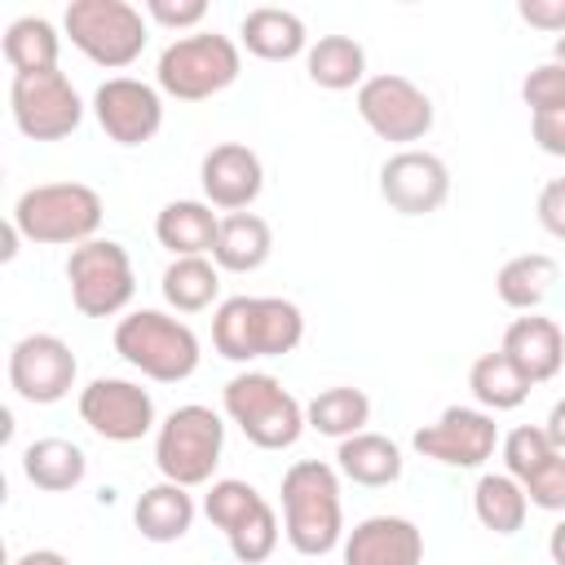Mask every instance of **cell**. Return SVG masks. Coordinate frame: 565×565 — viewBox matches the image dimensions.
<instances>
[{
	"label": "cell",
	"mask_w": 565,
	"mask_h": 565,
	"mask_svg": "<svg viewBox=\"0 0 565 565\" xmlns=\"http://www.w3.org/2000/svg\"><path fill=\"white\" fill-rule=\"evenodd\" d=\"M115 353L154 384H181L199 371V335L163 309H132L115 322Z\"/></svg>",
	"instance_id": "cell-4"
},
{
	"label": "cell",
	"mask_w": 565,
	"mask_h": 565,
	"mask_svg": "<svg viewBox=\"0 0 565 565\" xmlns=\"http://www.w3.org/2000/svg\"><path fill=\"white\" fill-rule=\"evenodd\" d=\"M282 530L300 556H327L344 543L340 468L322 459H296L282 472Z\"/></svg>",
	"instance_id": "cell-1"
},
{
	"label": "cell",
	"mask_w": 565,
	"mask_h": 565,
	"mask_svg": "<svg viewBox=\"0 0 565 565\" xmlns=\"http://www.w3.org/2000/svg\"><path fill=\"white\" fill-rule=\"evenodd\" d=\"M221 450H225V419L203 402H185L168 411V419L154 428V468L163 481H177L185 490L212 481Z\"/></svg>",
	"instance_id": "cell-7"
},
{
	"label": "cell",
	"mask_w": 565,
	"mask_h": 565,
	"mask_svg": "<svg viewBox=\"0 0 565 565\" xmlns=\"http://www.w3.org/2000/svg\"><path fill=\"white\" fill-rule=\"evenodd\" d=\"M525 486V499L543 512H565V455H552L534 477L521 481Z\"/></svg>",
	"instance_id": "cell-37"
},
{
	"label": "cell",
	"mask_w": 565,
	"mask_h": 565,
	"mask_svg": "<svg viewBox=\"0 0 565 565\" xmlns=\"http://www.w3.org/2000/svg\"><path fill=\"white\" fill-rule=\"evenodd\" d=\"M411 446L446 468H481L499 446V424L481 406H446L433 424L415 428Z\"/></svg>",
	"instance_id": "cell-14"
},
{
	"label": "cell",
	"mask_w": 565,
	"mask_h": 565,
	"mask_svg": "<svg viewBox=\"0 0 565 565\" xmlns=\"http://www.w3.org/2000/svg\"><path fill=\"white\" fill-rule=\"evenodd\" d=\"M335 468L353 486L380 490V486H393L402 477V450L384 433H353V437H344L335 446Z\"/></svg>",
	"instance_id": "cell-24"
},
{
	"label": "cell",
	"mask_w": 565,
	"mask_h": 565,
	"mask_svg": "<svg viewBox=\"0 0 565 565\" xmlns=\"http://www.w3.org/2000/svg\"><path fill=\"white\" fill-rule=\"evenodd\" d=\"M62 26L71 35V44L106 71H124L141 57L150 26L146 13L128 0H71L62 13Z\"/></svg>",
	"instance_id": "cell-8"
},
{
	"label": "cell",
	"mask_w": 565,
	"mask_h": 565,
	"mask_svg": "<svg viewBox=\"0 0 565 565\" xmlns=\"http://www.w3.org/2000/svg\"><path fill=\"white\" fill-rule=\"evenodd\" d=\"M344 565H419L424 561V534L406 516H366L358 521L340 543Z\"/></svg>",
	"instance_id": "cell-18"
},
{
	"label": "cell",
	"mask_w": 565,
	"mask_h": 565,
	"mask_svg": "<svg viewBox=\"0 0 565 565\" xmlns=\"http://www.w3.org/2000/svg\"><path fill=\"white\" fill-rule=\"evenodd\" d=\"M543 433H547V441H552V446L565 455V397H561V402L547 411V424H543Z\"/></svg>",
	"instance_id": "cell-42"
},
{
	"label": "cell",
	"mask_w": 565,
	"mask_h": 565,
	"mask_svg": "<svg viewBox=\"0 0 565 565\" xmlns=\"http://www.w3.org/2000/svg\"><path fill=\"white\" fill-rule=\"evenodd\" d=\"M243 71V53L221 31H190L172 40L154 62V88L177 102H207L225 93Z\"/></svg>",
	"instance_id": "cell-5"
},
{
	"label": "cell",
	"mask_w": 565,
	"mask_h": 565,
	"mask_svg": "<svg viewBox=\"0 0 565 565\" xmlns=\"http://www.w3.org/2000/svg\"><path fill=\"white\" fill-rule=\"evenodd\" d=\"M530 137L539 141L543 154L565 159V110H561V115H539V119H530Z\"/></svg>",
	"instance_id": "cell-41"
},
{
	"label": "cell",
	"mask_w": 565,
	"mask_h": 565,
	"mask_svg": "<svg viewBox=\"0 0 565 565\" xmlns=\"http://www.w3.org/2000/svg\"><path fill=\"white\" fill-rule=\"evenodd\" d=\"M274 252V230L265 216L256 212H230L221 216V230H216V247H212V260L216 269L225 274H256Z\"/></svg>",
	"instance_id": "cell-23"
},
{
	"label": "cell",
	"mask_w": 565,
	"mask_h": 565,
	"mask_svg": "<svg viewBox=\"0 0 565 565\" xmlns=\"http://www.w3.org/2000/svg\"><path fill=\"white\" fill-rule=\"evenodd\" d=\"M199 181H203V199L212 207H221L225 216L230 212H247L260 190H265V168H260V154L243 141H221L203 154L199 163Z\"/></svg>",
	"instance_id": "cell-17"
},
{
	"label": "cell",
	"mask_w": 565,
	"mask_h": 565,
	"mask_svg": "<svg viewBox=\"0 0 565 565\" xmlns=\"http://www.w3.org/2000/svg\"><path fill=\"white\" fill-rule=\"evenodd\" d=\"M380 199L402 216H428L450 199V168L433 150H397L380 168Z\"/></svg>",
	"instance_id": "cell-16"
},
{
	"label": "cell",
	"mask_w": 565,
	"mask_h": 565,
	"mask_svg": "<svg viewBox=\"0 0 565 565\" xmlns=\"http://www.w3.org/2000/svg\"><path fill=\"white\" fill-rule=\"evenodd\" d=\"M9 110L22 137L31 141H62L79 128L84 102L75 84L62 71H40V75H13L9 84Z\"/></svg>",
	"instance_id": "cell-11"
},
{
	"label": "cell",
	"mask_w": 565,
	"mask_h": 565,
	"mask_svg": "<svg viewBox=\"0 0 565 565\" xmlns=\"http://www.w3.org/2000/svg\"><path fill=\"white\" fill-rule=\"evenodd\" d=\"M552 455H561V450L547 441V433L539 424H521L503 437V463H508V477H516V481L534 477Z\"/></svg>",
	"instance_id": "cell-34"
},
{
	"label": "cell",
	"mask_w": 565,
	"mask_h": 565,
	"mask_svg": "<svg viewBox=\"0 0 565 565\" xmlns=\"http://www.w3.org/2000/svg\"><path fill=\"white\" fill-rule=\"evenodd\" d=\"M102 194L84 181H44L18 194L13 203V225L26 243L40 247H79L97 238L102 230Z\"/></svg>",
	"instance_id": "cell-3"
},
{
	"label": "cell",
	"mask_w": 565,
	"mask_h": 565,
	"mask_svg": "<svg viewBox=\"0 0 565 565\" xmlns=\"http://www.w3.org/2000/svg\"><path fill=\"white\" fill-rule=\"evenodd\" d=\"M366 419H371V397L353 384H335V388H322L313 393V402L305 406V424L322 437H353V433H366Z\"/></svg>",
	"instance_id": "cell-29"
},
{
	"label": "cell",
	"mask_w": 565,
	"mask_h": 565,
	"mask_svg": "<svg viewBox=\"0 0 565 565\" xmlns=\"http://www.w3.org/2000/svg\"><path fill=\"white\" fill-rule=\"evenodd\" d=\"M552 62L565 66V35H556V44H552Z\"/></svg>",
	"instance_id": "cell-45"
},
{
	"label": "cell",
	"mask_w": 565,
	"mask_h": 565,
	"mask_svg": "<svg viewBox=\"0 0 565 565\" xmlns=\"http://www.w3.org/2000/svg\"><path fill=\"white\" fill-rule=\"evenodd\" d=\"M472 512L490 534H516L525 525V512H530L525 486L508 472H486L472 490Z\"/></svg>",
	"instance_id": "cell-32"
},
{
	"label": "cell",
	"mask_w": 565,
	"mask_h": 565,
	"mask_svg": "<svg viewBox=\"0 0 565 565\" xmlns=\"http://www.w3.org/2000/svg\"><path fill=\"white\" fill-rule=\"evenodd\" d=\"M66 287H71V305L84 318L124 313L132 305V291H137V274H132L128 247L115 243V238H88V243L71 247Z\"/></svg>",
	"instance_id": "cell-9"
},
{
	"label": "cell",
	"mask_w": 565,
	"mask_h": 565,
	"mask_svg": "<svg viewBox=\"0 0 565 565\" xmlns=\"http://www.w3.org/2000/svg\"><path fill=\"white\" fill-rule=\"evenodd\" d=\"M216 230H221V216L212 212L207 199H172L154 216V238L172 256H212Z\"/></svg>",
	"instance_id": "cell-21"
},
{
	"label": "cell",
	"mask_w": 565,
	"mask_h": 565,
	"mask_svg": "<svg viewBox=\"0 0 565 565\" xmlns=\"http://www.w3.org/2000/svg\"><path fill=\"white\" fill-rule=\"evenodd\" d=\"M516 18L534 31L565 35V0H516Z\"/></svg>",
	"instance_id": "cell-40"
},
{
	"label": "cell",
	"mask_w": 565,
	"mask_h": 565,
	"mask_svg": "<svg viewBox=\"0 0 565 565\" xmlns=\"http://www.w3.org/2000/svg\"><path fill=\"white\" fill-rule=\"evenodd\" d=\"M305 75L327 93L362 88L366 84V49L353 35H318L305 53Z\"/></svg>",
	"instance_id": "cell-26"
},
{
	"label": "cell",
	"mask_w": 565,
	"mask_h": 565,
	"mask_svg": "<svg viewBox=\"0 0 565 565\" xmlns=\"http://www.w3.org/2000/svg\"><path fill=\"white\" fill-rule=\"evenodd\" d=\"M547 556H552V565H565V516L547 534Z\"/></svg>",
	"instance_id": "cell-44"
},
{
	"label": "cell",
	"mask_w": 565,
	"mask_h": 565,
	"mask_svg": "<svg viewBox=\"0 0 565 565\" xmlns=\"http://www.w3.org/2000/svg\"><path fill=\"white\" fill-rule=\"evenodd\" d=\"M300 340H305V313L282 296H230L212 313V349L225 362L282 358Z\"/></svg>",
	"instance_id": "cell-2"
},
{
	"label": "cell",
	"mask_w": 565,
	"mask_h": 565,
	"mask_svg": "<svg viewBox=\"0 0 565 565\" xmlns=\"http://www.w3.org/2000/svg\"><path fill=\"white\" fill-rule=\"evenodd\" d=\"M93 115L115 146H146L163 128V97L146 79L110 75L93 93Z\"/></svg>",
	"instance_id": "cell-15"
},
{
	"label": "cell",
	"mask_w": 565,
	"mask_h": 565,
	"mask_svg": "<svg viewBox=\"0 0 565 565\" xmlns=\"http://www.w3.org/2000/svg\"><path fill=\"white\" fill-rule=\"evenodd\" d=\"M13 565H71V556H62L57 547H31V552H22Z\"/></svg>",
	"instance_id": "cell-43"
},
{
	"label": "cell",
	"mask_w": 565,
	"mask_h": 565,
	"mask_svg": "<svg viewBox=\"0 0 565 565\" xmlns=\"http://www.w3.org/2000/svg\"><path fill=\"white\" fill-rule=\"evenodd\" d=\"M159 287L177 313H199L221 296V269L212 256H172Z\"/></svg>",
	"instance_id": "cell-28"
},
{
	"label": "cell",
	"mask_w": 565,
	"mask_h": 565,
	"mask_svg": "<svg viewBox=\"0 0 565 565\" xmlns=\"http://www.w3.org/2000/svg\"><path fill=\"white\" fill-rule=\"evenodd\" d=\"M57 53H62V35L49 18H18L4 31V62L13 66V75H40V71H57Z\"/></svg>",
	"instance_id": "cell-30"
},
{
	"label": "cell",
	"mask_w": 565,
	"mask_h": 565,
	"mask_svg": "<svg viewBox=\"0 0 565 565\" xmlns=\"http://www.w3.org/2000/svg\"><path fill=\"white\" fill-rule=\"evenodd\" d=\"M534 212H539V225H543L552 238L565 243V177H552V181L539 190Z\"/></svg>",
	"instance_id": "cell-39"
},
{
	"label": "cell",
	"mask_w": 565,
	"mask_h": 565,
	"mask_svg": "<svg viewBox=\"0 0 565 565\" xmlns=\"http://www.w3.org/2000/svg\"><path fill=\"white\" fill-rule=\"evenodd\" d=\"M499 353L530 380V384H547L561 375L565 366V335L552 318L543 313H525V318H512L508 331H503V344Z\"/></svg>",
	"instance_id": "cell-19"
},
{
	"label": "cell",
	"mask_w": 565,
	"mask_h": 565,
	"mask_svg": "<svg viewBox=\"0 0 565 565\" xmlns=\"http://www.w3.org/2000/svg\"><path fill=\"white\" fill-rule=\"evenodd\" d=\"M269 499L252 486V481H238V477H221V481H212L207 486V494H203V516L230 539L243 521H252L260 508H265Z\"/></svg>",
	"instance_id": "cell-33"
},
{
	"label": "cell",
	"mask_w": 565,
	"mask_h": 565,
	"mask_svg": "<svg viewBox=\"0 0 565 565\" xmlns=\"http://www.w3.org/2000/svg\"><path fill=\"white\" fill-rule=\"evenodd\" d=\"M358 115L362 124L380 137V141H393V146H406L411 141H424L428 128H433V97L397 75V71H384V75H366V84L358 88Z\"/></svg>",
	"instance_id": "cell-10"
},
{
	"label": "cell",
	"mask_w": 565,
	"mask_h": 565,
	"mask_svg": "<svg viewBox=\"0 0 565 565\" xmlns=\"http://www.w3.org/2000/svg\"><path fill=\"white\" fill-rule=\"evenodd\" d=\"M238 40L260 62H291V57L309 53V31H305L300 13L278 9V4L247 9L243 22H238Z\"/></svg>",
	"instance_id": "cell-20"
},
{
	"label": "cell",
	"mask_w": 565,
	"mask_h": 565,
	"mask_svg": "<svg viewBox=\"0 0 565 565\" xmlns=\"http://www.w3.org/2000/svg\"><path fill=\"white\" fill-rule=\"evenodd\" d=\"M468 388H472V397H477V406L481 411H490V415H499V411H516L525 397H530V380L494 349V353H481L477 362H472V371H468Z\"/></svg>",
	"instance_id": "cell-31"
},
{
	"label": "cell",
	"mask_w": 565,
	"mask_h": 565,
	"mask_svg": "<svg viewBox=\"0 0 565 565\" xmlns=\"http://www.w3.org/2000/svg\"><path fill=\"white\" fill-rule=\"evenodd\" d=\"M146 18L168 31H190L207 18V0H146Z\"/></svg>",
	"instance_id": "cell-38"
},
{
	"label": "cell",
	"mask_w": 565,
	"mask_h": 565,
	"mask_svg": "<svg viewBox=\"0 0 565 565\" xmlns=\"http://www.w3.org/2000/svg\"><path fill=\"white\" fill-rule=\"evenodd\" d=\"M79 362L62 335L35 331L9 349V388L31 406H53L75 388Z\"/></svg>",
	"instance_id": "cell-13"
},
{
	"label": "cell",
	"mask_w": 565,
	"mask_h": 565,
	"mask_svg": "<svg viewBox=\"0 0 565 565\" xmlns=\"http://www.w3.org/2000/svg\"><path fill=\"white\" fill-rule=\"evenodd\" d=\"M88 455L66 437H40L22 450V477L44 494H66L84 481Z\"/></svg>",
	"instance_id": "cell-25"
},
{
	"label": "cell",
	"mask_w": 565,
	"mask_h": 565,
	"mask_svg": "<svg viewBox=\"0 0 565 565\" xmlns=\"http://www.w3.org/2000/svg\"><path fill=\"white\" fill-rule=\"evenodd\" d=\"M552 282H556V260L547 252H521V256L503 260V269L494 274L499 300L516 313H534L547 300Z\"/></svg>",
	"instance_id": "cell-27"
},
{
	"label": "cell",
	"mask_w": 565,
	"mask_h": 565,
	"mask_svg": "<svg viewBox=\"0 0 565 565\" xmlns=\"http://www.w3.org/2000/svg\"><path fill=\"white\" fill-rule=\"evenodd\" d=\"M521 102L530 106V119L539 115H561L565 110V66L561 62H539L525 79H521Z\"/></svg>",
	"instance_id": "cell-35"
},
{
	"label": "cell",
	"mask_w": 565,
	"mask_h": 565,
	"mask_svg": "<svg viewBox=\"0 0 565 565\" xmlns=\"http://www.w3.org/2000/svg\"><path fill=\"white\" fill-rule=\"evenodd\" d=\"M79 419L102 437V441H141L154 424V397L150 388L119 380V375H97L79 388Z\"/></svg>",
	"instance_id": "cell-12"
},
{
	"label": "cell",
	"mask_w": 565,
	"mask_h": 565,
	"mask_svg": "<svg viewBox=\"0 0 565 565\" xmlns=\"http://www.w3.org/2000/svg\"><path fill=\"white\" fill-rule=\"evenodd\" d=\"M194 512H199V508H194V494H190L185 486L159 481V486H150V490L137 494V503H132V525H137L141 539H150V543H177V539L190 534Z\"/></svg>",
	"instance_id": "cell-22"
},
{
	"label": "cell",
	"mask_w": 565,
	"mask_h": 565,
	"mask_svg": "<svg viewBox=\"0 0 565 565\" xmlns=\"http://www.w3.org/2000/svg\"><path fill=\"white\" fill-rule=\"evenodd\" d=\"M274 547H278V516H274L269 503H265L252 521H243V525L230 534V552H234V561H243V565H260V561H269Z\"/></svg>",
	"instance_id": "cell-36"
},
{
	"label": "cell",
	"mask_w": 565,
	"mask_h": 565,
	"mask_svg": "<svg viewBox=\"0 0 565 565\" xmlns=\"http://www.w3.org/2000/svg\"><path fill=\"white\" fill-rule=\"evenodd\" d=\"M225 415L238 424V433L260 446V450H287L300 441L305 424V406L282 388L278 375L269 371H238L225 393H221Z\"/></svg>",
	"instance_id": "cell-6"
}]
</instances>
